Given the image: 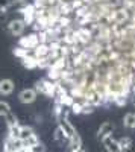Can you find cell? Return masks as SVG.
Segmentation results:
<instances>
[{
  "instance_id": "6da1fadb",
  "label": "cell",
  "mask_w": 135,
  "mask_h": 152,
  "mask_svg": "<svg viewBox=\"0 0 135 152\" xmlns=\"http://www.w3.org/2000/svg\"><path fill=\"white\" fill-rule=\"evenodd\" d=\"M55 82L50 81V79H47V78H43V79H38L35 82V90L36 93H40L43 96H47V97H53L55 94Z\"/></svg>"
},
{
  "instance_id": "e0dca14e",
  "label": "cell",
  "mask_w": 135,
  "mask_h": 152,
  "mask_svg": "<svg viewBox=\"0 0 135 152\" xmlns=\"http://www.w3.org/2000/svg\"><path fill=\"white\" fill-rule=\"evenodd\" d=\"M70 113L73 114H82V100H75L70 105Z\"/></svg>"
},
{
  "instance_id": "4fadbf2b",
  "label": "cell",
  "mask_w": 135,
  "mask_h": 152,
  "mask_svg": "<svg viewBox=\"0 0 135 152\" xmlns=\"http://www.w3.org/2000/svg\"><path fill=\"white\" fill-rule=\"evenodd\" d=\"M117 142H118V146H120L121 152H129L132 149V146H134V142H132L131 137H121V138H118Z\"/></svg>"
},
{
  "instance_id": "8fae6325",
  "label": "cell",
  "mask_w": 135,
  "mask_h": 152,
  "mask_svg": "<svg viewBox=\"0 0 135 152\" xmlns=\"http://www.w3.org/2000/svg\"><path fill=\"white\" fill-rule=\"evenodd\" d=\"M33 134H35V131L30 128V126H28V125H21V126H20V134H18V138L24 143L26 140H29V138H30Z\"/></svg>"
},
{
  "instance_id": "ffe728a7",
  "label": "cell",
  "mask_w": 135,
  "mask_h": 152,
  "mask_svg": "<svg viewBox=\"0 0 135 152\" xmlns=\"http://www.w3.org/2000/svg\"><path fill=\"white\" fill-rule=\"evenodd\" d=\"M129 99H131V104H132V105L135 107V91H132V93H131Z\"/></svg>"
},
{
  "instance_id": "ba28073f",
  "label": "cell",
  "mask_w": 135,
  "mask_h": 152,
  "mask_svg": "<svg viewBox=\"0 0 135 152\" xmlns=\"http://www.w3.org/2000/svg\"><path fill=\"white\" fill-rule=\"evenodd\" d=\"M58 123H59V126H61V129H62L64 132H65V135L70 138V137H73L78 131H76V128L71 125V122L68 120V119H61V120H58Z\"/></svg>"
},
{
  "instance_id": "8992f818",
  "label": "cell",
  "mask_w": 135,
  "mask_h": 152,
  "mask_svg": "<svg viewBox=\"0 0 135 152\" xmlns=\"http://www.w3.org/2000/svg\"><path fill=\"white\" fill-rule=\"evenodd\" d=\"M112 132H114V125H112L111 122H103V123L100 125L99 131H97V140L103 142L106 137H111Z\"/></svg>"
},
{
  "instance_id": "52a82bcc",
  "label": "cell",
  "mask_w": 135,
  "mask_h": 152,
  "mask_svg": "<svg viewBox=\"0 0 135 152\" xmlns=\"http://www.w3.org/2000/svg\"><path fill=\"white\" fill-rule=\"evenodd\" d=\"M15 90V82L9 79V78H3L0 79V96H9Z\"/></svg>"
},
{
  "instance_id": "30bf717a",
  "label": "cell",
  "mask_w": 135,
  "mask_h": 152,
  "mask_svg": "<svg viewBox=\"0 0 135 152\" xmlns=\"http://www.w3.org/2000/svg\"><path fill=\"white\" fill-rule=\"evenodd\" d=\"M67 148H68V152H71V151H76V149H79V148H82V138H81V135L76 132L73 137H70L68 138V143H67Z\"/></svg>"
},
{
  "instance_id": "7a4b0ae2",
  "label": "cell",
  "mask_w": 135,
  "mask_h": 152,
  "mask_svg": "<svg viewBox=\"0 0 135 152\" xmlns=\"http://www.w3.org/2000/svg\"><path fill=\"white\" fill-rule=\"evenodd\" d=\"M26 23L23 21V18H12L8 24H6V31L9 35L12 37H21L24 35V31H26Z\"/></svg>"
},
{
  "instance_id": "2e32d148",
  "label": "cell",
  "mask_w": 135,
  "mask_h": 152,
  "mask_svg": "<svg viewBox=\"0 0 135 152\" xmlns=\"http://www.w3.org/2000/svg\"><path fill=\"white\" fill-rule=\"evenodd\" d=\"M20 123L18 125H14V126H9L8 128V135L9 138H18V134H20Z\"/></svg>"
},
{
  "instance_id": "ac0fdd59",
  "label": "cell",
  "mask_w": 135,
  "mask_h": 152,
  "mask_svg": "<svg viewBox=\"0 0 135 152\" xmlns=\"http://www.w3.org/2000/svg\"><path fill=\"white\" fill-rule=\"evenodd\" d=\"M8 113H11V105L6 102V100H0V116H6Z\"/></svg>"
},
{
  "instance_id": "9c48e42d",
  "label": "cell",
  "mask_w": 135,
  "mask_h": 152,
  "mask_svg": "<svg viewBox=\"0 0 135 152\" xmlns=\"http://www.w3.org/2000/svg\"><path fill=\"white\" fill-rule=\"evenodd\" d=\"M103 146H105L106 152H121V149L118 146V142L115 140V138H112V135L105 138V140H103Z\"/></svg>"
},
{
  "instance_id": "44dd1931",
  "label": "cell",
  "mask_w": 135,
  "mask_h": 152,
  "mask_svg": "<svg viewBox=\"0 0 135 152\" xmlns=\"http://www.w3.org/2000/svg\"><path fill=\"white\" fill-rule=\"evenodd\" d=\"M71 152H87L83 148H79V149H76V151H71Z\"/></svg>"
},
{
  "instance_id": "277c9868",
  "label": "cell",
  "mask_w": 135,
  "mask_h": 152,
  "mask_svg": "<svg viewBox=\"0 0 135 152\" xmlns=\"http://www.w3.org/2000/svg\"><path fill=\"white\" fill-rule=\"evenodd\" d=\"M38 44H40V40H38L36 32H30L28 35H21L18 38V43H17V46H20L23 49H35Z\"/></svg>"
},
{
  "instance_id": "d6986e66",
  "label": "cell",
  "mask_w": 135,
  "mask_h": 152,
  "mask_svg": "<svg viewBox=\"0 0 135 152\" xmlns=\"http://www.w3.org/2000/svg\"><path fill=\"white\" fill-rule=\"evenodd\" d=\"M94 110H96V107H93L91 104L82 100V114H91V113H94Z\"/></svg>"
},
{
  "instance_id": "3957f363",
  "label": "cell",
  "mask_w": 135,
  "mask_h": 152,
  "mask_svg": "<svg viewBox=\"0 0 135 152\" xmlns=\"http://www.w3.org/2000/svg\"><path fill=\"white\" fill-rule=\"evenodd\" d=\"M18 12H20L23 21L26 23V26H32L33 21H35V6L32 5V2L30 3H24L18 9Z\"/></svg>"
},
{
  "instance_id": "5b68a950",
  "label": "cell",
  "mask_w": 135,
  "mask_h": 152,
  "mask_svg": "<svg viewBox=\"0 0 135 152\" xmlns=\"http://www.w3.org/2000/svg\"><path fill=\"white\" fill-rule=\"evenodd\" d=\"M36 97H38V93H36L35 88H23V90L18 93V100L24 105H29L33 104Z\"/></svg>"
},
{
  "instance_id": "9a60e30c",
  "label": "cell",
  "mask_w": 135,
  "mask_h": 152,
  "mask_svg": "<svg viewBox=\"0 0 135 152\" xmlns=\"http://www.w3.org/2000/svg\"><path fill=\"white\" fill-rule=\"evenodd\" d=\"M3 119H5V122H6V126L9 128V126H14V125H18L20 122H18V117L15 116L14 113H8L6 116H3Z\"/></svg>"
},
{
  "instance_id": "7c38bea8",
  "label": "cell",
  "mask_w": 135,
  "mask_h": 152,
  "mask_svg": "<svg viewBox=\"0 0 135 152\" xmlns=\"http://www.w3.org/2000/svg\"><path fill=\"white\" fill-rule=\"evenodd\" d=\"M53 140L56 142V143H59V145H67L68 143V137L65 135V132L61 129V126L58 125L56 126V129H55V132H53Z\"/></svg>"
},
{
  "instance_id": "5bb4252c",
  "label": "cell",
  "mask_w": 135,
  "mask_h": 152,
  "mask_svg": "<svg viewBox=\"0 0 135 152\" xmlns=\"http://www.w3.org/2000/svg\"><path fill=\"white\" fill-rule=\"evenodd\" d=\"M123 126L126 129H135V113H128L123 117Z\"/></svg>"
}]
</instances>
